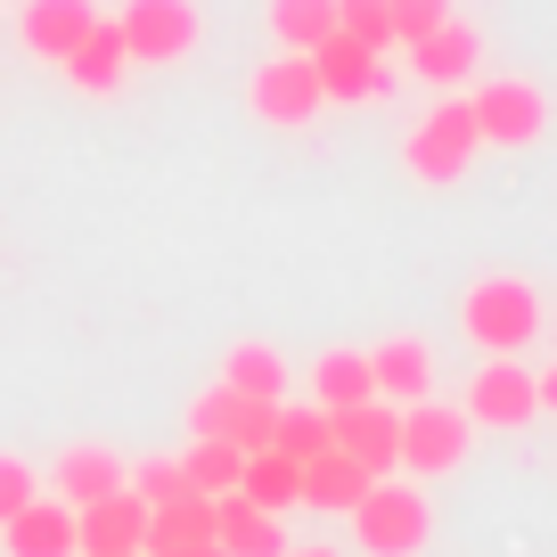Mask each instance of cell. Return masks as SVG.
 Here are the masks:
<instances>
[{
  "mask_svg": "<svg viewBox=\"0 0 557 557\" xmlns=\"http://www.w3.org/2000/svg\"><path fill=\"white\" fill-rule=\"evenodd\" d=\"M426 533H435V508H426V492H418V484L377 475V484L352 500V541H361L369 557H418V549H426Z\"/></svg>",
  "mask_w": 557,
  "mask_h": 557,
  "instance_id": "1",
  "label": "cell"
},
{
  "mask_svg": "<svg viewBox=\"0 0 557 557\" xmlns=\"http://www.w3.org/2000/svg\"><path fill=\"white\" fill-rule=\"evenodd\" d=\"M459 329H468L484 352H524L541 336V296L524 278L492 271V278H475L468 296H459Z\"/></svg>",
  "mask_w": 557,
  "mask_h": 557,
  "instance_id": "2",
  "label": "cell"
},
{
  "mask_svg": "<svg viewBox=\"0 0 557 557\" xmlns=\"http://www.w3.org/2000/svg\"><path fill=\"white\" fill-rule=\"evenodd\" d=\"M475 148H484V132H475V107L468 99H443L435 115H418L410 139H401V164H410V181H426V189H443V181H459L475 164Z\"/></svg>",
  "mask_w": 557,
  "mask_h": 557,
  "instance_id": "3",
  "label": "cell"
},
{
  "mask_svg": "<svg viewBox=\"0 0 557 557\" xmlns=\"http://www.w3.org/2000/svg\"><path fill=\"white\" fill-rule=\"evenodd\" d=\"M115 34L132 50V66H181L206 34V17H197V0H123Z\"/></svg>",
  "mask_w": 557,
  "mask_h": 557,
  "instance_id": "4",
  "label": "cell"
},
{
  "mask_svg": "<svg viewBox=\"0 0 557 557\" xmlns=\"http://www.w3.org/2000/svg\"><path fill=\"white\" fill-rule=\"evenodd\" d=\"M246 107H255V115L271 123V132H296V123H312L320 107H329V90H320L312 58L278 50L271 66H255V83H246Z\"/></svg>",
  "mask_w": 557,
  "mask_h": 557,
  "instance_id": "5",
  "label": "cell"
},
{
  "mask_svg": "<svg viewBox=\"0 0 557 557\" xmlns=\"http://www.w3.org/2000/svg\"><path fill=\"white\" fill-rule=\"evenodd\" d=\"M468 410H451V401H410V410H401V468L410 475H451L459 459H468Z\"/></svg>",
  "mask_w": 557,
  "mask_h": 557,
  "instance_id": "6",
  "label": "cell"
},
{
  "mask_svg": "<svg viewBox=\"0 0 557 557\" xmlns=\"http://www.w3.org/2000/svg\"><path fill=\"white\" fill-rule=\"evenodd\" d=\"M271 426H278V401H255V394H238V385H213V394L189 401V435H197V443L271 451Z\"/></svg>",
  "mask_w": 557,
  "mask_h": 557,
  "instance_id": "7",
  "label": "cell"
},
{
  "mask_svg": "<svg viewBox=\"0 0 557 557\" xmlns=\"http://www.w3.org/2000/svg\"><path fill=\"white\" fill-rule=\"evenodd\" d=\"M533 410H541V385L517 352H492L468 377V426H533Z\"/></svg>",
  "mask_w": 557,
  "mask_h": 557,
  "instance_id": "8",
  "label": "cell"
},
{
  "mask_svg": "<svg viewBox=\"0 0 557 557\" xmlns=\"http://www.w3.org/2000/svg\"><path fill=\"white\" fill-rule=\"evenodd\" d=\"M468 107H475L484 148H533V139L549 132V99H541L533 83H517V74H508V83H484Z\"/></svg>",
  "mask_w": 557,
  "mask_h": 557,
  "instance_id": "9",
  "label": "cell"
},
{
  "mask_svg": "<svg viewBox=\"0 0 557 557\" xmlns=\"http://www.w3.org/2000/svg\"><path fill=\"white\" fill-rule=\"evenodd\" d=\"M329 443L345 459H361L369 475H394L401 468V410L394 401H352V410H329Z\"/></svg>",
  "mask_w": 557,
  "mask_h": 557,
  "instance_id": "10",
  "label": "cell"
},
{
  "mask_svg": "<svg viewBox=\"0 0 557 557\" xmlns=\"http://www.w3.org/2000/svg\"><path fill=\"white\" fill-rule=\"evenodd\" d=\"M304 58H312V74H320L329 99H385V50H369V41L329 34L320 50H304Z\"/></svg>",
  "mask_w": 557,
  "mask_h": 557,
  "instance_id": "11",
  "label": "cell"
},
{
  "mask_svg": "<svg viewBox=\"0 0 557 557\" xmlns=\"http://www.w3.org/2000/svg\"><path fill=\"white\" fill-rule=\"evenodd\" d=\"M369 385H377V401H394V410L426 401L435 394V352H426V336H385V345L369 352Z\"/></svg>",
  "mask_w": 557,
  "mask_h": 557,
  "instance_id": "12",
  "label": "cell"
},
{
  "mask_svg": "<svg viewBox=\"0 0 557 557\" xmlns=\"http://www.w3.org/2000/svg\"><path fill=\"white\" fill-rule=\"evenodd\" d=\"M74 541H83V557H107V549H139L148 541V500H139L132 484L107 492V500L74 508Z\"/></svg>",
  "mask_w": 557,
  "mask_h": 557,
  "instance_id": "13",
  "label": "cell"
},
{
  "mask_svg": "<svg viewBox=\"0 0 557 557\" xmlns=\"http://www.w3.org/2000/svg\"><path fill=\"white\" fill-rule=\"evenodd\" d=\"M58 66H66V83L83 90V99H115V90H123V74H132V50H123L115 17H99V25H90V34L74 41L66 58H58Z\"/></svg>",
  "mask_w": 557,
  "mask_h": 557,
  "instance_id": "14",
  "label": "cell"
},
{
  "mask_svg": "<svg viewBox=\"0 0 557 557\" xmlns=\"http://www.w3.org/2000/svg\"><path fill=\"white\" fill-rule=\"evenodd\" d=\"M0 533H9V557H83V541H74V508L50 500V492H34Z\"/></svg>",
  "mask_w": 557,
  "mask_h": 557,
  "instance_id": "15",
  "label": "cell"
},
{
  "mask_svg": "<svg viewBox=\"0 0 557 557\" xmlns=\"http://www.w3.org/2000/svg\"><path fill=\"white\" fill-rule=\"evenodd\" d=\"M123 459L107 451V443H74V451H58V468H50V500H66V508H90V500H107V492H123Z\"/></svg>",
  "mask_w": 557,
  "mask_h": 557,
  "instance_id": "16",
  "label": "cell"
},
{
  "mask_svg": "<svg viewBox=\"0 0 557 557\" xmlns=\"http://www.w3.org/2000/svg\"><path fill=\"white\" fill-rule=\"evenodd\" d=\"M90 25H99V9H90V0H25V9H17V41H25L34 58H50V66L90 34Z\"/></svg>",
  "mask_w": 557,
  "mask_h": 557,
  "instance_id": "17",
  "label": "cell"
},
{
  "mask_svg": "<svg viewBox=\"0 0 557 557\" xmlns=\"http://www.w3.org/2000/svg\"><path fill=\"white\" fill-rule=\"evenodd\" d=\"M369 484H377V475H369L361 459H345V451L329 443V451L304 459V492H296V508H329V517H352V500H361Z\"/></svg>",
  "mask_w": 557,
  "mask_h": 557,
  "instance_id": "18",
  "label": "cell"
},
{
  "mask_svg": "<svg viewBox=\"0 0 557 557\" xmlns=\"http://www.w3.org/2000/svg\"><path fill=\"white\" fill-rule=\"evenodd\" d=\"M475 58H484V41H475L468 17H443L435 34H418V41H410V74H426V83H468Z\"/></svg>",
  "mask_w": 557,
  "mask_h": 557,
  "instance_id": "19",
  "label": "cell"
},
{
  "mask_svg": "<svg viewBox=\"0 0 557 557\" xmlns=\"http://www.w3.org/2000/svg\"><path fill=\"white\" fill-rule=\"evenodd\" d=\"M213 541H222L230 557H278V549H287L278 517H271V508H255V500H238V492L213 500Z\"/></svg>",
  "mask_w": 557,
  "mask_h": 557,
  "instance_id": "20",
  "label": "cell"
},
{
  "mask_svg": "<svg viewBox=\"0 0 557 557\" xmlns=\"http://www.w3.org/2000/svg\"><path fill=\"white\" fill-rule=\"evenodd\" d=\"M296 492H304V459H287V451H246V468H238V500H255V508H296Z\"/></svg>",
  "mask_w": 557,
  "mask_h": 557,
  "instance_id": "21",
  "label": "cell"
},
{
  "mask_svg": "<svg viewBox=\"0 0 557 557\" xmlns=\"http://www.w3.org/2000/svg\"><path fill=\"white\" fill-rule=\"evenodd\" d=\"M369 394H377V385H369V352L336 345V352L312 361V401H320V410H352V401H369Z\"/></svg>",
  "mask_w": 557,
  "mask_h": 557,
  "instance_id": "22",
  "label": "cell"
},
{
  "mask_svg": "<svg viewBox=\"0 0 557 557\" xmlns=\"http://www.w3.org/2000/svg\"><path fill=\"white\" fill-rule=\"evenodd\" d=\"M336 34V0H271V41L278 50H320Z\"/></svg>",
  "mask_w": 557,
  "mask_h": 557,
  "instance_id": "23",
  "label": "cell"
},
{
  "mask_svg": "<svg viewBox=\"0 0 557 557\" xmlns=\"http://www.w3.org/2000/svg\"><path fill=\"white\" fill-rule=\"evenodd\" d=\"M222 385H238V394H255V401H287V361H278L271 345H230Z\"/></svg>",
  "mask_w": 557,
  "mask_h": 557,
  "instance_id": "24",
  "label": "cell"
},
{
  "mask_svg": "<svg viewBox=\"0 0 557 557\" xmlns=\"http://www.w3.org/2000/svg\"><path fill=\"white\" fill-rule=\"evenodd\" d=\"M238 468H246V451H238V443H189V459H181L189 492H206V500L238 492Z\"/></svg>",
  "mask_w": 557,
  "mask_h": 557,
  "instance_id": "25",
  "label": "cell"
},
{
  "mask_svg": "<svg viewBox=\"0 0 557 557\" xmlns=\"http://www.w3.org/2000/svg\"><path fill=\"white\" fill-rule=\"evenodd\" d=\"M271 451H287V459H312V451H329V410L320 401H278V426H271Z\"/></svg>",
  "mask_w": 557,
  "mask_h": 557,
  "instance_id": "26",
  "label": "cell"
},
{
  "mask_svg": "<svg viewBox=\"0 0 557 557\" xmlns=\"http://www.w3.org/2000/svg\"><path fill=\"white\" fill-rule=\"evenodd\" d=\"M336 34L369 41V50H394V9L385 0H336Z\"/></svg>",
  "mask_w": 557,
  "mask_h": 557,
  "instance_id": "27",
  "label": "cell"
},
{
  "mask_svg": "<svg viewBox=\"0 0 557 557\" xmlns=\"http://www.w3.org/2000/svg\"><path fill=\"white\" fill-rule=\"evenodd\" d=\"M123 484H132L148 508H164V500H181V492H189V475H181V459H139Z\"/></svg>",
  "mask_w": 557,
  "mask_h": 557,
  "instance_id": "28",
  "label": "cell"
},
{
  "mask_svg": "<svg viewBox=\"0 0 557 557\" xmlns=\"http://www.w3.org/2000/svg\"><path fill=\"white\" fill-rule=\"evenodd\" d=\"M385 9H394V41H401V50H410L418 34H435V25L451 17V0H385Z\"/></svg>",
  "mask_w": 557,
  "mask_h": 557,
  "instance_id": "29",
  "label": "cell"
},
{
  "mask_svg": "<svg viewBox=\"0 0 557 557\" xmlns=\"http://www.w3.org/2000/svg\"><path fill=\"white\" fill-rule=\"evenodd\" d=\"M34 492H41V475H34V468H25V459H17V451H0V524L17 517V508H25V500H34Z\"/></svg>",
  "mask_w": 557,
  "mask_h": 557,
  "instance_id": "30",
  "label": "cell"
},
{
  "mask_svg": "<svg viewBox=\"0 0 557 557\" xmlns=\"http://www.w3.org/2000/svg\"><path fill=\"white\" fill-rule=\"evenodd\" d=\"M139 557H230L222 541H189V549H139Z\"/></svg>",
  "mask_w": 557,
  "mask_h": 557,
  "instance_id": "31",
  "label": "cell"
},
{
  "mask_svg": "<svg viewBox=\"0 0 557 557\" xmlns=\"http://www.w3.org/2000/svg\"><path fill=\"white\" fill-rule=\"evenodd\" d=\"M533 385H541V410H557V361H549V369H541V377H533Z\"/></svg>",
  "mask_w": 557,
  "mask_h": 557,
  "instance_id": "32",
  "label": "cell"
},
{
  "mask_svg": "<svg viewBox=\"0 0 557 557\" xmlns=\"http://www.w3.org/2000/svg\"><path fill=\"white\" fill-rule=\"evenodd\" d=\"M278 557H336V549H320V541H304V549H278Z\"/></svg>",
  "mask_w": 557,
  "mask_h": 557,
  "instance_id": "33",
  "label": "cell"
},
{
  "mask_svg": "<svg viewBox=\"0 0 557 557\" xmlns=\"http://www.w3.org/2000/svg\"><path fill=\"white\" fill-rule=\"evenodd\" d=\"M107 557H139V549H107Z\"/></svg>",
  "mask_w": 557,
  "mask_h": 557,
  "instance_id": "34",
  "label": "cell"
}]
</instances>
